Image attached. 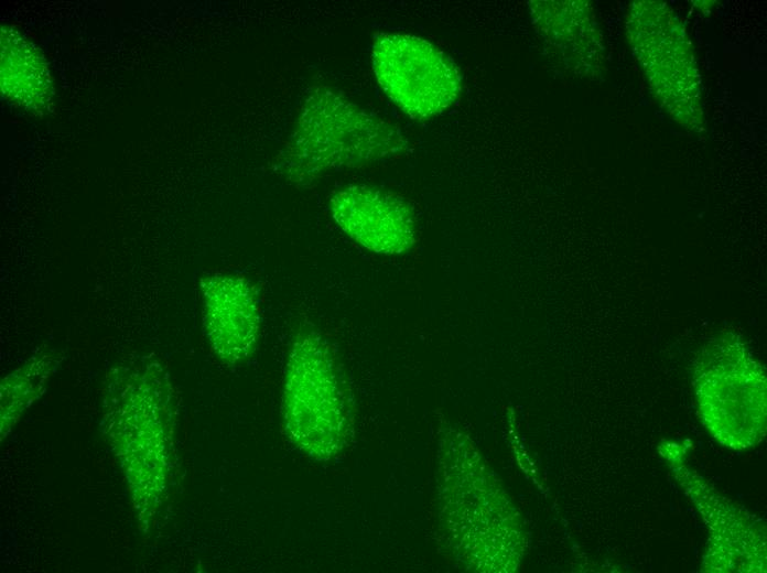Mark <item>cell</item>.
I'll list each match as a JSON object with an SVG mask.
<instances>
[{
	"instance_id": "obj_1",
	"label": "cell",
	"mask_w": 767,
	"mask_h": 573,
	"mask_svg": "<svg viewBox=\"0 0 767 573\" xmlns=\"http://www.w3.org/2000/svg\"><path fill=\"white\" fill-rule=\"evenodd\" d=\"M176 410L170 375L154 356L127 357L107 374L101 431L122 471L142 533L156 525L171 490Z\"/></svg>"
},
{
	"instance_id": "obj_2",
	"label": "cell",
	"mask_w": 767,
	"mask_h": 573,
	"mask_svg": "<svg viewBox=\"0 0 767 573\" xmlns=\"http://www.w3.org/2000/svg\"><path fill=\"white\" fill-rule=\"evenodd\" d=\"M408 147L401 131L339 91L318 86L306 96L274 170L303 185L328 171L393 156Z\"/></svg>"
},
{
	"instance_id": "obj_3",
	"label": "cell",
	"mask_w": 767,
	"mask_h": 573,
	"mask_svg": "<svg viewBox=\"0 0 767 573\" xmlns=\"http://www.w3.org/2000/svg\"><path fill=\"white\" fill-rule=\"evenodd\" d=\"M282 418L292 443L316 461L339 455L350 437V390L332 345L314 328H301L292 340Z\"/></svg>"
},
{
	"instance_id": "obj_4",
	"label": "cell",
	"mask_w": 767,
	"mask_h": 573,
	"mask_svg": "<svg viewBox=\"0 0 767 573\" xmlns=\"http://www.w3.org/2000/svg\"><path fill=\"white\" fill-rule=\"evenodd\" d=\"M702 420L726 446L746 448L763 435L766 379L742 343L721 337L707 345L694 374Z\"/></svg>"
},
{
	"instance_id": "obj_5",
	"label": "cell",
	"mask_w": 767,
	"mask_h": 573,
	"mask_svg": "<svg viewBox=\"0 0 767 573\" xmlns=\"http://www.w3.org/2000/svg\"><path fill=\"white\" fill-rule=\"evenodd\" d=\"M375 76L385 94L410 118L435 117L461 94L453 61L431 42L406 33H379L371 48Z\"/></svg>"
},
{
	"instance_id": "obj_6",
	"label": "cell",
	"mask_w": 767,
	"mask_h": 573,
	"mask_svg": "<svg viewBox=\"0 0 767 573\" xmlns=\"http://www.w3.org/2000/svg\"><path fill=\"white\" fill-rule=\"evenodd\" d=\"M633 9L628 32L653 94L682 123L698 119L699 77L683 30L663 3L641 1Z\"/></svg>"
},
{
	"instance_id": "obj_7",
	"label": "cell",
	"mask_w": 767,
	"mask_h": 573,
	"mask_svg": "<svg viewBox=\"0 0 767 573\" xmlns=\"http://www.w3.org/2000/svg\"><path fill=\"white\" fill-rule=\"evenodd\" d=\"M202 320L214 354L227 365H237L255 350L262 314L259 293L247 278L212 273L199 280Z\"/></svg>"
},
{
	"instance_id": "obj_8",
	"label": "cell",
	"mask_w": 767,
	"mask_h": 573,
	"mask_svg": "<svg viewBox=\"0 0 767 573\" xmlns=\"http://www.w3.org/2000/svg\"><path fill=\"white\" fill-rule=\"evenodd\" d=\"M330 212L337 226L369 251L401 255L417 241L412 208L393 193L348 185L331 196Z\"/></svg>"
},
{
	"instance_id": "obj_9",
	"label": "cell",
	"mask_w": 767,
	"mask_h": 573,
	"mask_svg": "<svg viewBox=\"0 0 767 573\" xmlns=\"http://www.w3.org/2000/svg\"><path fill=\"white\" fill-rule=\"evenodd\" d=\"M537 32L565 67L582 76L596 73L603 60L602 37L585 1H530Z\"/></svg>"
},
{
	"instance_id": "obj_10",
	"label": "cell",
	"mask_w": 767,
	"mask_h": 573,
	"mask_svg": "<svg viewBox=\"0 0 767 573\" xmlns=\"http://www.w3.org/2000/svg\"><path fill=\"white\" fill-rule=\"evenodd\" d=\"M1 90L23 110L42 113L53 98L51 73L41 52L12 28H1Z\"/></svg>"
},
{
	"instance_id": "obj_11",
	"label": "cell",
	"mask_w": 767,
	"mask_h": 573,
	"mask_svg": "<svg viewBox=\"0 0 767 573\" xmlns=\"http://www.w3.org/2000/svg\"><path fill=\"white\" fill-rule=\"evenodd\" d=\"M62 360L60 352L39 348L0 385V435L3 441L29 408L42 397Z\"/></svg>"
}]
</instances>
